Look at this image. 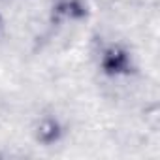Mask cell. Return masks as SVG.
<instances>
[{"label":"cell","instance_id":"3","mask_svg":"<svg viewBox=\"0 0 160 160\" xmlns=\"http://www.w3.org/2000/svg\"><path fill=\"white\" fill-rule=\"evenodd\" d=\"M89 15V8L83 0H57L51 17L57 23H79Z\"/></svg>","mask_w":160,"mask_h":160},{"label":"cell","instance_id":"4","mask_svg":"<svg viewBox=\"0 0 160 160\" xmlns=\"http://www.w3.org/2000/svg\"><path fill=\"white\" fill-rule=\"evenodd\" d=\"M4 36H6V23H4L2 15H0V42L4 40Z\"/></svg>","mask_w":160,"mask_h":160},{"label":"cell","instance_id":"1","mask_svg":"<svg viewBox=\"0 0 160 160\" xmlns=\"http://www.w3.org/2000/svg\"><path fill=\"white\" fill-rule=\"evenodd\" d=\"M98 66H100L102 73H106L109 77H124L136 70L134 57H132L130 49L122 43H108L100 51Z\"/></svg>","mask_w":160,"mask_h":160},{"label":"cell","instance_id":"2","mask_svg":"<svg viewBox=\"0 0 160 160\" xmlns=\"http://www.w3.org/2000/svg\"><path fill=\"white\" fill-rule=\"evenodd\" d=\"M34 139L43 147H53L64 138V124L55 115H42L34 124Z\"/></svg>","mask_w":160,"mask_h":160}]
</instances>
